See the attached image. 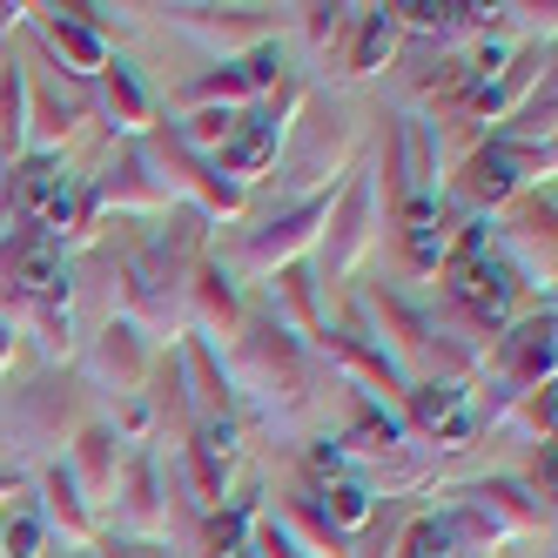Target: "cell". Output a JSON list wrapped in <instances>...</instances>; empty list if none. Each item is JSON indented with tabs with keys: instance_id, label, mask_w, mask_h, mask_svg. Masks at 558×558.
I'll return each instance as SVG.
<instances>
[{
	"instance_id": "cell-1",
	"label": "cell",
	"mask_w": 558,
	"mask_h": 558,
	"mask_svg": "<svg viewBox=\"0 0 558 558\" xmlns=\"http://www.w3.org/2000/svg\"><path fill=\"white\" fill-rule=\"evenodd\" d=\"M8 424H14V445H21V451H48V445H61L68 411H61L54 384H34V390H21V397H14V411H8Z\"/></svg>"
},
{
	"instance_id": "cell-2",
	"label": "cell",
	"mask_w": 558,
	"mask_h": 558,
	"mask_svg": "<svg viewBox=\"0 0 558 558\" xmlns=\"http://www.w3.org/2000/svg\"><path fill=\"white\" fill-rule=\"evenodd\" d=\"M316 216H330V203H310V209H296V216H283V222H269V229L256 235V243L243 250V269H250V276H263L269 263L296 256V250L310 243V222H316Z\"/></svg>"
},
{
	"instance_id": "cell-3",
	"label": "cell",
	"mask_w": 558,
	"mask_h": 558,
	"mask_svg": "<svg viewBox=\"0 0 558 558\" xmlns=\"http://www.w3.org/2000/svg\"><path fill=\"white\" fill-rule=\"evenodd\" d=\"M142 371H148V350L135 343V330H129V324H108L101 343H95V377H114L122 390H135Z\"/></svg>"
},
{
	"instance_id": "cell-4",
	"label": "cell",
	"mask_w": 558,
	"mask_h": 558,
	"mask_svg": "<svg viewBox=\"0 0 558 558\" xmlns=\"http://www.w3.org/2000/svg\"><path fill=\"white\" fill-rule=\"evenodd\" d=\"M364 216H371V182H356V189H350V203H343V222H337V243L324 250V269H330V276H343L356 256H364V243H371Z\"/></svg>"
},
{
	"instance_id": "cell-5",
	"label": "cell",
	"mask_w": 558,
	"mask_h": 558,
	"mask_svg": "<svg viewBox=\"0 0 558 558\" xmlns=\"http://www.w3.org/2000/svg\"><path fill=\"white\" fill-rule=\"evenodd\" d=\"M189 34H195V41H209V48H243V41H263V21H235V8L229 14H216V8H182L175 14Z\"/></svg>"
},
{
	"instance_id": "cell-6",
	"label": "cell",
	"mask_w": 558,
	"mask_h": 558,
	"mask_svg": "<svg viewBox=\"0 0 558 558\" xmlns=\"http://www.w3.org/2000/svg\"><path fill=\"white\" fill-rule=\"evenodd\" d=\"M41 518L61 525L74 545H88V511H82V498H74V477L68 471H41Z\"/></svg>"
},
{
	"instance_id": "cell-7",
	"label": "cell",
	"mask_w": 558,
	"mask_h": 558,
	"mask_svg": "<svg viewBox=\"0 0 558 558\" xmlns=\"http://www.w3.org/2000/svg\"><path fill=\"white\" fill-rule=\"evenodd\" d=\"M114 525L122 532H155L162 525V511H155V464L148 458L129 464V498H122V511H114Z\"/></svg>"
},
{
	"instance_id": "cell-8",
	"label": "cell",
	"mask_w": 558,
	"mask_h": 558,
	"mask_svg": "<svg viewBox=\"0 0 558 558\" xmlns=\"http://www.w3.org/2000/svg\"><path fill=\"white\" fill-rule=\"evenodd\" d=\"M48 41L74 61V68H82V74H101L108 68V48H101V34H88L82 21H74V14H48Z\"/></svg>"
},
{
	"instance_id": "cell-9",
	"label": "cell",
	"mask_w": 558,
	"mask_h": 558,
	"mask_svg": "<svg viewBox=\"0 0 558 558\" xmlns=\"http://www.w3.org/2000/svg\"><path fill=\"white\" fill-rule=\"evenodd\" d=\"M101 101H108V114H122L114 129H148V95L135 88V74L114 61V68H101Z\"/></svg>"
},
{
	"instance_id": "cell-10",
	"label": "cell",
	"mask_w": 558,
	"mask_h": 558,
	"mask_svg": "<svg viewBox=\"0 0 558 558\" xmlns=\"http://www.w3.org/2000/svg\"><path fill=\"white\" fill-rule=\"evenodd\" d=\"M114 445L122 437L114 430H82V485H88V498H101V492H114Z\"/></svg>"
},
{
	"instance_id": "cell-11",
	"label": "cell",
	"mask_w": 558,
	"mask_h": 558,
	"mask_svg": "<svg viewBox=\"0 0 558 558\" xmlns=\"http://www.w3.org/2000/svg\"><path fill=\"white\" fill-rule=\"evenodd\" d=\"M0 148H21V68H0Z\"/></svg>"
},
{
	"instance_id": "cell-12",
	"label": "cell",
	"mask_w": 558,
	"mask_h": 558,
	"mask_svg": "<svg viewBox=\"0 0 558 558\" xmlns=\"http://www.w3.org/2000/svg\"><path fill=\"white\" fill-rule=\"evenodd\" d=\"M195 296H203V316H209L216 330H235V296L222 290V276H216V269L195 276Z\"/></svg>"
},
{
	"instance_id": "cell-13",
	"label": "cell",
	"mask_w": 558,
	"mask_h": 558,
	"mask_svg": "<svg viewBox=\"0 0 558 558\" xmlns=\"http://www.w3.org/2000/svg\"><path fill=\"white\" fill-rule=\"evenodd\" d=\"M41 518H14V532H0V558H41Z\"/></svg>"
},
{
	"instance_id": "cell-14",
	"label": "cell",
	"mask_w": 558,
	"mask_h": 558,
	"mask_svg": "<svg viewBox=\"0 0 558 558\" xmlns=\"http://www.w3.org/2000/svg\"><path fill=\"white\" fill-rule=\"evenodd\" d=\"M256 551H263V558H296L290 532H269V525H256Z\"/></svg>"
},
{
	"instance_id": "cell-15",
	"label": "cell",
	"mask_w": 558,
	"mask_h": 558,
	"mask_svg": "<svg viewBox=\"0 0 558 558\" xmlns=\"http://www.w3.org/2000/svg\"><path fill=\"white\" fill-rule=\"evenodd\" d=\"M8 343H14V330H8V324H0V371H8Z\"/></svg>"
}]
</instances>
